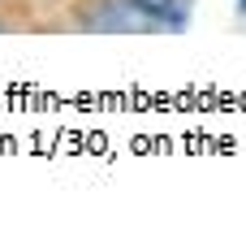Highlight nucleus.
Here are the masks:
<instances>
[{"label":"nucleus","instance_id":"f257e3e1","mask_svg":"<svg viewBox=\"0 0 246 251\" xmlns=\"http://www.w3.org/2000/svg\"><path fill=\"white\" fill-rule=\"evenodd\" d=\"M78 26L95 30V35H151L156 30V22L130 0H91L82 9Z\"/></svg>","mask_w":246,"mask_h":251},{"label":"nucleus","instance_id":"f03ea898","mask_svg":"<svg viewBox=\"0 0 246 251\" xmlns=\"http://www.w3.org/2000/svg\"><path fill=\"white\" fill-rule=\"evenodd\" d=\"M238 13H242V18H246V0H238Z\"/></svg>","mask_w":246,"mask_h":251}]
</instances>
